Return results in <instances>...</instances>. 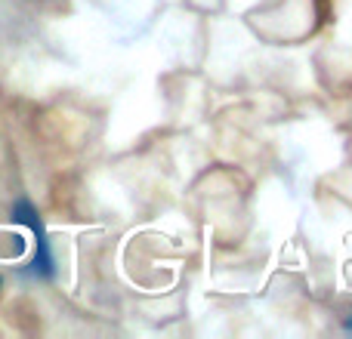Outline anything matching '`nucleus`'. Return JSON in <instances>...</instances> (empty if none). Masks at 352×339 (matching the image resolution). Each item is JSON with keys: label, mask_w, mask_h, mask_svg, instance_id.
Returning <instances> with one entry per match:
<instances>
[{"label": "nucleus", "mask_w": 352, "mask_h": 339, "mask_svg": "<svg viewBox=\"0 0 352 339\" xmlns=\"http://www.w3.org/2000/svg\"><path fill=\"white\" fill-rule=\"evenodd\" d=\"M346 327H349V330H352V321H346Z\"/></svg>", "instance_id": "nucleus-2"}, {"label": "nucleus", "mask_w": 352, "mask_h": 339, "mask_svg": "<svg viewBox=\"0 0 352 339\" xmlns=\"http://www.w3.org/2000/svg\"><path fill=\"white\" fill-rule=\"evenodd\" d=\"M12 219L16 222H22L25 229H31V235H34V259H31L28 272L37 274V278H53V253H50V244H47V231H43V222L41 216H37V210L28 204V200H19L16 207H12Z\"/></svg>", "instance_id": "nucleus-1"}]
</instances>
